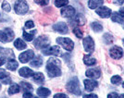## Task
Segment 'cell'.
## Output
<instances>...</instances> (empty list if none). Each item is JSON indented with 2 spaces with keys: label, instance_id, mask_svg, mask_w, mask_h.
Instances as JSON below:
<instances>
[{
  "label": "cell",
  "instance_id": "1",
  "mask_svg": "<svg viewBox=\"0 0 124 98\" xmlns=\"http://www.w3.org/2000/svg\"><path fill=\"white\" fill-rule=\"evenodd\" d=\"M46 72L49 78H55L61 76V61L57 57H50L47 60Z\"/></svg>",
  "mask_w": 124,
  "mask_h": 98
},
{
  "label": "cell",
  "instance_id": "2",
  "mask_svg": "<svg viewBox=\"0 0 124 98\" xmlns=\"http://www.w3.org/2000/svg\"><path fill=\"white\" fill-rule=\"evenodd\" d=\"M66 89L70 93H73L75 95H81V88H80V83L77 77L71 78L68 83L66 84Z\"/></svg>",
  "mask_w": 124,
  "mask_h": 98
},
{
  "label": "cell",
  "instance_id": "3",
  "mask_svg": "<svg viewBox=\"0 0 124 98\" xmlns=\"http://www.w3.org/2000/svg\"><path fill=\"white\" fill-rule=\"evenodd\" d=\"M16 14L18 15H25L29 10V5L25 0H17L14 5Z\"/></svg>",
  "mask_w": 124,
  "mask_h": 98
},
{
  "label": "cell",
  "instance_id": "4",
  "mask_svg": "<svg viewBox=\"0 0 124 98\" xmlns=\"http://www.w3.org/2000/svg\"><path fill=\"white\" fill-rule=\"evenodd\" d=\"M56 41H57L58 45H60L67 51H72L73 48H74V43H73V41L71 39L68 38V37H57Z\"/></svg>",
  "mask_w": 124,
  "mask_h": 98
},
{
  "label": "cell",
  "instance_id": "5",
  "mask_svg": "<svg viewBox=\"0 0 124 98\" xmlns=\"http://www.w3.org/2000/svg\"><path fill=\"white\" fill-rule=\"evenodd\" d=\"M49 44H50L49 38L46 35H41V36L37 37L36 39L33 41V45L38 49H42V50L47 48Z\"/></svg>",
  "mask_w": 124,
  "mask_h": 98
},
{
  "label": "cell",
  "instance_id": "6",
  "mask_svg": "<svg viewBox=\"0 0 124 98\" xmlns=\"http://www.w3.org/2000/svg\"><path fill=\"white\" fill-rule=\"evenodd\" d=\"M34 57V52L31 49H28L26 51L22 52L21 55L19 56V60L21 63H27L30 60H31Z\"/></svg>",
  "mask_w": 124,
  "mask_h": 98
},
{
  "label": "cell",
  "instance_id": "7",
  "mask_svg": "<svg viewBox=\"0 0 124 98\" xmlns=\"http://www.w3.org/2000/svg\"><path fill=\"white\" fill-rule=\"evenodd\" d=\"M83 47L87 53H93L94 51V42L91 36H86L83 39Z\"/></svg>",
  "mask_w": 124,
  "mask_h": 98
},
{
  "label": "cell",
  "instance_id": "8",
  "mask_svg": "<svg viewBox=\"0 0 124 98\" xmlns=\"http://www.w3.org/2000/svg\"><path fill=\"white\" fill-rule=\"evenodd\" d=\"M109 55L114 59H120L123 57V49L121 47L118 46V45H114L110 48Z\"/></svg>",
  "mask_w": 124,
  "mask_h": 98
},
{
  "label": "cell",
  "instance_id": "9",
  "mask_svg": "<svg viewBox=\"0 0 124 98\" xmlns=\"http://www.w3.org/2000/svg\"><path fill=\"white\" fill-rule=\"evenodd\" d=\"M42 53L46 56H54V57H57L61 54V50L59 46L57 45H54V46L51 47H47L46 49H43L42 50Z\"/></svg>",
  "mask_w": 124,
  "mask_h": 98
},
{
  "label": "cell",
  "instance_id": "10",
  "mask_svg": "<svg viewBox=\"0 0 124 98\" xmlns=\"http://www.w3.org/2000/svg\"><path fill=\"white\" fill-rule=\"evenodd\" d=\"M96 14L99 16V17H101V18H103V19H107V18H109L111 14H112V11L111 9L109 8H107V7H104V6H101V7H99L98 8L96 9Z\"/></svg>",
  "mask_w": 124,
  "mask_h": 98
},
{
  "label": "cell",
  "instance_id": "11",
  "mask_svg": "<svg viewBox=\"0 0 124 98\" xmlns=\"http://www.w3.org/2000/svg\"><path fill=\"white\" fill-rule=\"evenodd\" d=\"M75 13H76V10L72 6H66L60 11V14L64 18H71L75 15Z\"/></svg>",
  "mask_w": 124,
  "mask_h": 98
},
{
  "label": "cell",
  "instance_id": "12",
  "mask_svg": "<svg viewBox=\"0 0 124 98\" xmlns=\"http://www.w3.org/2000/svg\"><path fill=\"white\" fill-rule=\"evenodd\" d=\"M53 30L55 31L59 32V33H62V34H66L69 32V27L65 22L60 21V22H57L53 26Z\"/></svg>",
  "mask_w": 124,
  "mask_h": 98
},
{
  "label": "cell",
  "instance_id": "13",
  "mask_svg": "<svg viewBox=\"0 0 124 98\" xmlns=\"http://www.w3.org/2000/svg\"><path fill=\"white\" fill-rule=\"evenodd\" d=\"M83 83H84V88L87 92H92L98 86V83L93 79H92V80L91 79H86V80L83 81Z\"/></svg>",
  "mask_w": 124,
  "mask_h": 98
},
{
  "label": "cell",
  "instance_id": "14",
  "mask_svg": "<svg viewBox=\"0 0 124 98\" xmlns=\"http://www.w3.org/2000/svg\"><path fill=\"white\" fill-rule=\"evenodd\" d=\"M86 77L90 79H98L101 76V71L99 68H89L85 72Z\"/></svg>",
  "mask_w": 124,
  "mask_h": 98
},
{
  "label": "cell",
  "instance_id": "15",
  "mask_svg": "<svg viewBox=\"0 0 124 98\" xmlns=\"http://www.w3.org/2000/svg\"><path fill=\"white\" fill-rule=\"evenodd\" d=\"M0 54L5 58H8V60L15 58L14 52L12 51V49H10V48H4V47L0 46Z\"/></svg>",
  "mask_w": 124,
  "mask_h": 98
},
{
  "label": "cell",
  "instance_id": "16",
  "mask_svg": "<svg viewBox=\"0 0 124 98\" xmlns=\"http://www.w3.org/2000/svg\"><path fill=\"white\" fill-rule=\"evenodd\" d=\"M19 74L23 78H30L33 75V71H32V69H31L30 68L22 67L20 68Z\"/></svg>",
  "mask_w": 124,
  "mask_h": 98
},
{
  "label": "cell",
  "instance_id": "17",
  "mask_svg": "<svg viewBox=\"0 0 124 98\" xmlns=\"http://www.w3.org/2000/svg\"><path fill=\"white\" fill-rule=\"evenodd\" d=\"M31 80L35 83H37V84L42 85L43 83H45V76H44V74L41 72L33 73V75L31 76Z\"/></svg>",
  "mask_w": 124,
  "mask_h": 98
},
{
  "label": "cell",
  "instance_id": "18",
  "mask_svg": "<svg viewBox=\"0 0 124 98\" xmlns=\"http://www.w3.org/2000/svg\"><path fill=\"white\" fill-rule=\"evenodd\" d=\"M73 21H74L77 25L83 26L86 23V19H85V17H84L82 13H78L77 15H75V17H74Z\"/></svg>",
  "mask_w": 124,
  "mask_h": 98
},
{
  "label": "cell",
  "instance_id": "19",
  "mask_svg": "<svg viewBox=\"0 0 124 98\" xmlns=\"http://www.w3.org/2000/svg\"><path fill=\"white\" fill-rule=\"evenodd\" d=\"M42 64H43V58H42L40 56H37V57H34L32 59H31V63H30V65H31L32 68H40L42 66Z\"/></svg>",
  "mask_w": 124,
  "mask_h": 98
},
{
  "label": "cell",
  "instance_id": "20",
  "mask_svg": "<svg viewBox=\"0 0 124 98\" xmlns=\"http://www.w3.org/2000/svg\"><path fill=\"white\" fill-rule=\"evenodd\" d=\"M83 63L86 66H94L96 64V59L92 57L90 55H84L83 56Z\"/></svg>",
  "mask_w": 124,
  "mask_h": 98
},
{
  "label": "cell",
  "instance_id": "21",
  "mask_svg": "<svg viewBox=\"0 0 124 98\" xmlns=\"http://www.w3.org/2000/svg\"><path fill=\"white\" fill-rule=\"evenodd\" d=\"M104 0H89L88 1V7L89 8L91 9H94V8H97L103 5Z\"/></svg>",
  "mask_w": 124,
  "mask_h": 98
},
{
  "label": "cell",
  "instance_id": "22",
  "mask_svg": "<svg viewBox=\"0 0 124 98\" xmlns=\"http://www.w3.org/2000/svg\"><path fill=\"white\" fill-rule=\"evenodd\" d=\"M6 67L8 69H9L11 71H15L16 69L19 67V63L18 61H16L15 59H9L8 61L7 62L6 64Z\"/></svg>",
  "mask_w": 124,
  "mask_h": 98
},
{
  "label": "cell",
  "instance_id": "23",
  "mask_svg": "<svg viewBox=\"0 0 124 98\" xmlns=\"http://www.w3.org/2000/svg\"><path fill=\"white\" fill-rule=\"evenodd\" d=\"M37 94L40 96V97H47V96H49L50 95V93H51V91L49 90V89H47V88H45V87H39L37 89Z\"/></svg>",
  "mask_w": 124,
  "mask_h": 98
},
{
  "label": "cell",
  "instance_id": "24",
  "mask_svg": "<svg viewBox=\"0 0 124 98\" xmlns=\"http://www.w3.org/2000/svg\"><path fill=\"white\" fill-rule=\"evenodd\" d=\"M111 20L113 22H117L119 24H123L124 23L123 17L120 15L119 12H113L111 14Z\"/></svg>",
  "mask_w": 124,
  "mask_h": 98
},
{
  "label": "cell",
  "instance_id": "25",
  "mask_svg": "<svg viewBox=\"0 0 124 98\" xmlns=\"http://www.w3.org/2000/svg\"><path fill=\"white\" fill-rule=\"evenodd\" d=\"M14 46L18 49V50H23V49H25L26 47H27V45H26V43L21 38H18V39H16L15 42H14Z\"/></svg>",
  "mask_w": 124,
  "mask_h": 98
},
{
  "label": "cell",
  "instance_id": "26",
  "mask_svg": "<svg viewBox=\"0 0 124 98\" xmlns=\"http://www.w3.org/2000/svg\"><path fill=\"white\" fill-rule=\"evenodd\" d=\"M37 32L36 30H34L33 31H31V32H26L25 31H23V33H22V37L24 38V40L27 42H31L32 41V39L34 38V34Z\"/></svg>",
  "mask_w": 124,
  "mask_h": 98
},
{
  "label": "cell",
  "instance_id": "27",
  "mask_svg": "<svg viewBox=\"0 0 124 98\" xmlns=\"http://www.w3.org/2000/svg\"><path fill=\"white\" fill-rule=\"evenodd\" d=\"M90 26H91V29H92L93 31H95V32H100V31H103V26H102V24L97 22V21L92 22Z\"/></svg>",
  "mask_w": 124,
  "mask_h": 98
},
{
  "label": "cell",
  "instance_id": "28",
  "mask_svg": "<svg viewBox=\"0 0 124 98\" xmlns=\"http://www.w3.org/2000/svg\"><path fill=\"white\" fill-rule=\"evenodd\" d=\"M20 92V85H18L17 83H13L11 84L9 88H8V93L9 94H15Z\"/></svg>",
  "mask_w": 124,
  "mask_h": 98
},
{
  "label": "cell",
  "instance_id": "29",
  "mask_svg": "<svg viewBox=\"0 0 124 98\" xmlns=\"http://www.w3.org/2000/svg\"><path fill=\"white\" fill-rule=\"evenodd\" d=\"M113 39H114L113 35L110 34V33H105L103 35V40L106 45H110V44H112Z\"/></svg>",
  "mask_w": 124,
  "mask_h": 98
},
{
  "label": "cell",
  "instance_id": "30",
  "mask_svg": "<svg viewBox=\"0 0 124 98\" xmlns=\"http://www.w3.org/2000/svg\"><path fill=\"white\" fill-rule=\"evenodd\" d=\"M4 31L6 32V34H7V36H8V42L12 41V40L14 39L15 34H14V31H12L10 28H6Z\"/></svg>",
  "mask_w": 124,
  "mask_h": 98
},
{
  "label": "cell",
  "instance_id": "31",
  "mask_svg": "<svg viewBox=\"0 0 124 98\" xmlns=\"http://www.w3.org/2000/svg\"><path fill=\"white\" fill-rule=\"evenodd\" d=\"M54 4L57 8H64L69 4V0H55Z\"/></svg>",
  "mask_w": 124,
  "mask_h": 98
},
{
  "label": "cell",
  "instance_id": "32",
  "mask_svg": "<svg viewBox=\"0 0 124 98\" xmlns=\"http://www.w3.org/2000/svg\"><path fill=\"white\" fill-rule=\"evenodd\" d=\"M1 8H2V9L5 11V12H7V13L10 12V10H11L10 4H9L8 1H3V2H2V5H1Z\"/></svg>",
  "mask_w": 124,
  "mask_h": 98
},
{
  "label": "cell",
  "instance_id": "33",
  "mask_svg": "<svg viewBox=\"0 0 124 98\" xmlns=\"http://www.w3.org/2000/svg\"><path fill=\"white\" fill-rule=\"evenodd\" d=\"M121 81H122V79H121V77L119 76V75H115V76H113V77L111 78V80H110L111 83L114 84V85L119 84V83H121Z\"/></svg>",
  "mask_w": 124,
  "mask_h": 98
},
{
  "label": "cell",
  "instance_id": "34",
  "mask_svg": "<svg viewBox=\"0 0 124 98\" xmlns=\"http://www.w3.org/2000/svg\"><path fill=\"white\" fill-rule=\"evenodd\" d=\"M73 33L75 34V36L79 38V39H82L83 37V32L82 31V30L79 28V27H75L73 29Z\"/></svg>",
  "mask_w": 124,
  "mask_h": 98
},
{
  "label": "cell",
  "instance_id": "35",
  "mask_svg": "<svg viewBox=\"0 0 124 98\" xmlns=\"http://www.w3.org/2000/svg\"><path fill=\"white\" fill-rule=\"evenodd\" d=\"M21 87L23 88L25 91H32L33 87L31 86V84H30L29 83H26V82H21Z\"/></svg>",
  "mask_w": 124,
  "mask_h": 98
},
{
  "label": "cell",
  "instance_id": "36",
  "mask_svg": "<svg viewBox=\"0 0 124 98\" xmlns=\"http://www.w3.org/2000/svg\"><path fill=\"white\" fill-rule=\"evenodd\" d=\"M8 77H10L9 73L8 72V71H6L5 69H3V68H0V80L1 81H4L5 79H7V78Z\"/></svg>",
  "mask_w": 124,
  "mask_h": 98
},
{
  "label": "cell",
  "instance_id": "37",
  "mask_svg": "<svg viewBox=\"0 0 124 98\" xmlns=\"http://www.w3.org/2000/svg\"><path fill=\"white\" fill-rule=\"evenodd\" d=\"M63 59L66 61V63L68 64V66L70 67V65H72V62H71V56L70 54H63L62 55Z\"/></svg>",
  "mask_w": 124,
  "mask_h": 98
},
{
  "label": "cell",
  "instance_id": "38",
  "mask_svg": "<svg viewBox=\"0 0 124 98\" xmlns=\"http://www.w3.org/2000/svg\"><path fill=\"white\" fill-rule=\"evenodd\" d=\"M0 42L2 43H8V36L6 34V32L4 31H0Z\"/></svg>",
  "mask_w": 124,
  "mask_h": 98
},
{
  "label": "cell",
  "instance_id": "39",
  "mask_svg": "<svg viewBox=\"0 0 124 98\" xmlns=\"http://www.w3.org/2000/svg\"><path fill=\"white\" fill-rule=\"evenodd\" d=\"M34 2L40 6H46L49 3V0H34Z\"/></svg>",
  "mask_w": 124,
  "mask_h": 98
},
{
  "label": "cell",
  "instance_id": "40",
  "mask_svg": "<svg viewBox=\"0 0 124 98\" xmlns=\"http://www.w3.org/2000/svg\"><path fill=\"white\" fill-rule=\"evenodd\" d=\"M34 27V23L32 21H27L25 22V28L26 29H32Z\"/></svg>",
  "mask_w": 124,
  "mask_h": 98
},
{
  "label": "cell",
  "instance_id": "41",
  "mask_svg": "<svg viewBox=\"0 0 124 98\" xmlns=\"http://www.w3.org/2000/svg\"><path fill=\"white\" fill-rule=\"evenodd\" d=\"M53 98H70V97L68 96L66 93H56L54 96H53Z\"/></svg>",
  "mask_w": 124,
  "mask_h": 98
},
{
  "label": "cell",
  "instance_id": "42",
  "mask_svg": "<svg viewBox=\"0 0 124 98\" xmlns=\"http://www.w3.org/2000/svg\"><path fill=\"white\" fill-rule=\"evenodd\" d=\"M23 98H38L37 96H34V95H32L31 93H29V92H25V93H23Z\"/></svg>",
  "mask_w": 124,
  "mask_h": 98
},
{
  "label": "cell",
  "instance_id": "43",
  "mask_svg": "<svg viewBox=\"0 0 124 98\" xmlns=\"http://www.w3.org/2000/svg\"><path fill=\"white\" fill-rule=\"evenodd\" d=\"M83 98H98V96L95 93H90V94H84Z\"/></svg>",
  "mask_w": 124,
  "mask_h": 98
},
{
  "label": "cell",
  "instance_id": "44",
  "mask_svg": "<svg viewBox=\"0 0 124 98\" xmlns=\"http://www.w3.org/2000/svg\"><path fill=\"white\" fill-rule=\"evenodd\" d=\"M119 94L117 93H110L108 95V98H119Z\"/></svg>",
  "mask_w": 124,
  "mask_h": 98
},
{
  "label": "cell",
  "instance_id": "45",
  "mask_svg": "<svg viewBox=\"0 0 124 98\" xmlns=\"http://www.w3.org/2000/svg\"><path fill=\"white\" fill-rule=\"evenodd\" d=\"M5 62H6L5 57H3L2 56H0V67H1L3 64H5Z\"/></svg>",
  "mask_w": 124,
  "mask_h": 98
},
{
  "label": "cell",
  "instance_id": "46",
  "mask_svg": "<svg viewBox=\"0 0 124 98\" xmlns=\"http://www.w3.org/2000/svg\"><path fill=\"white\" fill-rule=\"evenodd\" d=\"M119 13L120 14V15L122 16L124 18V7H122V8H119Z\"/></svg>",
  "mask_w": 124,
  "mask_h": 98
},
{
  "label": "cell",
  "instance_id": "47",
  "mask_svg": "<svg viewBox=\"0 0 124 98\" xmlns=\"http://www.w3.org/2000/svg\"><path fill=\"white\" fill-rule=\"evenodd\" d=\"M116 2L119 4V5H121V4H123L124 3V0H116Z\"/></svg>",
  "mask_w": 124,
  "mask_h": 98
},
{
  "label": "cell",
  "instance_id": "48",
  "mask_svg": "<svg viewBox=\"0 0 124 98\" xmlns=\"http://www.w3.org/2000/svg\"><path fill=\"white\" fill-rule=\"evenodd\" d=\"M119 98H124V93H121V94L119 96Z\"/></svg>",
  "mask_w": 124,
  "mask_h": 98
},
{
  "label": "cell",
  "instance_id": "49",
  "mask_svg": "<svg viewBox=\"0 0 124 98\" xmlns=\"http://www.w3.org/2000/svg\"><path fill=\"white\" fill-rule=\"evenodd\" d=\"M122 87L124 88V82H123V83H122Z\"/></svg>",
  "mask_w": 124,
  "mask_h": 98
},
{
  "label": "cell",
  "instance_id": "50",
  "mask_svg": "<svg viewBox=\"0 0 124 98\" xmlns=\"http://www.w3.org/2000/svg\"><path fill=\"white\" fill-rule=\"evenodd\" d=\"M122 43H123V45H124V39H123V40H122Z\"/></svg>",
  "mask_w": 124,
  "mask_h": 98
},
{
  "label": "cell",
  "instance_id": "51",
  "mask_svg": "<svg viewBox=\"0 0 124 98\" xmlns=\"http://www.w3.org/2000/svg\"><path fill=\"white\" fill-rule=\"evenodd\" d=\"M0 89H1V83H0Z\"/></svg>",
  "mask_w": 124,
  "mask_h": 98
},
{
  "label": "cell",
  "instance_id": "52",
  "mask_svg": "<svg viewBox=\"0 0 124 98\" xmlns=\"http://www.w3.org/2000/svg\"><path fill=\"white\" fill-rule=\"evenodd\" d=\"M123 29H124V27H123Z\"/></svg>",
  "mask_w": 124,
  "mask_h": 98
},
{
  "label": "cell",
  "instance_id": "53",
  "mask_svg": "<svg viewBox=\"0 0 124 98\" xmlns=\"http://www.w3.org/2000/svg\"><path fill=\"white\" fill-rule=\"evenodd\" d=\"M4 98H6V97H4Z\"/></svg>",
  "mask_w": 124,
  "mask_h": 98
}]
</instances>
